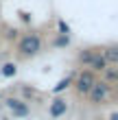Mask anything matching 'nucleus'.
I'll list each match as a JSON object with an SVG mask.
<instances>
[{"instance_id":"f257e3e1","label":"nucleus","mask_w":118,"mask_h":120,"mask_svg":"<svg viewBox=\"0 0 118 120\" xmlns=\"http://www.w3.org/2000/svg\"><path fill=\"white\" fill-rule=\"evenodd\" d=\"M42 46H44V41H42V35L37 31L24 33L22 37H18V55L24 57V59L39 55L42 52Z\"/></svg>"},{"instance_id":"f03ea898","label":"nucleus","mask_w":118,"mask_h":120,"mask_svg":"<svg viewBox=\"0 0 118 120\" xmlns=\"http://www.w3.org/2000/svg\"><path fill=\"white\" fill-rule=\"evenodd\" d=\"M107 96H109V83H105V81H94V85L90 87V92H88V98H90L92 105L105 103Z\"/></svg>"},{"instance_id":"7ed1b4c3","label":"nucleus","mask_w":118,"mask_h":120,"mask_svg":"<svg viewBox=\"0 0 118 120\" xmlns=\"http://www.w3.org/2000/svg\"><path fill=\"white\" fill-rule=\"evenodd\" d=\"M94 81H96V76H94L92 70H83V72L77 76V81H74V87H77L79 94H88L90 87L94 85Z\"/></svg>"},{"instance_id":"20e7f679","label":"nucleus","mask_w":118,"mask_h":120,"mask_svg":"<svg viewBox=\"0 0 118 120\" xmlns=\"http://www.w3.org/2000/svg\"><path fill=\"white\" fill-rule=\"evenodd\" d=\"M7 107H9L13 111V116H18V118L29 116V107H26L22 101H18V98H9V101H7Z\"/></svg>"},{"instance_id":"39448f33","label":"nucleus","mask_w":118,"mask_h":120,"mask_svg":"<svg viewBox=\"0 0 118 120\" xmlns=\"http://www.w3.org/2000/svg\"><path fill=\"white\" fill-rule=\"evenodd\" d=\"M101 55H103V59H105L109 66H118V44L105 46V48L101 50Z\"/></svg>"},{"instance_id":"423d86ee","label":"nucleus","mask_w":118,"mask_h":120,"mask_svg":"<svg viewBox=\"0 0 118 120\" xmlns=\"http://www.w3.org/2000/svg\"><path fill=\"white\" fill-rule=\"evenodd\" d=\"M66 111H68L66 101H61V98H55V101L50 103V116H53V118H61Z\"/></svg>"},{"instance_id":"0eeeda50","label":"nucleus","mask_w":118,"mask_h":120,"mask_svg":"<svg viewBox=\"0 0 118 120\" xmlns=\"http://www.w3.org/2000/svg\"><path fill=\"white\" fill-rule=\"evenodd\" d=\"M107 66H109V63L103 59L101 50H96V55L92 57V61H90V70H92V72H103V70H105Z\"/></svg>"},{"instance_id":"6e6552de","label":"nucleus","mask_w":118,"mask_h":120,"mask_svg":"<svg viewBox=\"0 0 118 120\" xmlns=\"http://www.w3.org/2000/svg\"><path fill=\"white\" fill-rule=\"evenodd\" d=\"M94 55H96L94 48H83V50H79V55H77V61L83 63V66H90V61H92Z\"/></svg>"},{"instance_id":"1a4fd4ad","label":"nucleus","mask_w":118,"mask_h":120,"mask_svg":"<svg viewBox=\"0 0 118 120\" xmlns=\"http://www.w3.org/2000/svg\"><path fill=\"white\" fill-rule=\"evenodd\" d=\"M103 74H105V83H116L118 81V66H107L103 70Z\"/></svg>"},{"instance_id":"9d476101","label":"nucleus","mask_w":118,"mask_h":120,"mask_svg":"<svg viewBox=\"0 0 118 120\" xmlns=\"http://www.w3.org/2000/svg\"><path fill=\"white\" fill-rule=\"evenodd\" d=\"M53 46H55V48H66V46H70V35H57V37L53 39Z\"/></svg>"},{"instance_id":"9b49d317","label":"nucleus","mask_w":118,"mask_h":120,"mask_svg":"<svg viewBox=\"0 0 118 120\" xmlns=\"http://www.w3.org/2000/svg\"><path fill=\"white\" fill-rule=\"evenodd\" d=\"M70 85H72V76H66V79H61V81L57 83V85L53 87V92H55V94H59V92H64V90H68Z\"/></svg>"},{"instance_id":"f8f14e48","label":"nucleus","mask_w":118,"mask_h":120,"mask_svg":"<svg viewBox=\"0 0 118 120\" xmlns=\"http://www.w3.org/2000/svg\"><path fill=\"white\" fill-rule=\"evenodd\" d=\"M15 72H18L15 63H4L2 70H0V74H4V76H15Z\"/></svg>"},{"instance_id":"ddd939ff","label":"nucleus","mask_w":118,"mask_h":120,"mask_svg":"<svg viewBox=\"0 0 118 120\" xmlns=\"http://www.w3.org/2000/svg\"><path fill=\"white\" fill-rule=\"evenodd\" d=\"M2 37H4V39H18V37H20V31L7 26V29H2Z\"/></svg>"},{"instance_id":"4468645a","label":"nucleus","mask_w":118,"mask_h":120,"mask_svg":"<svg viewBox=\"0 0 118 120\" xmlns=\"http://www.w3.org/2000/svg\"><path fill=\"white\" fill-rule=\"evenodd\" d=\"M57 29H59V35H70L72 33L70 24H68L66 20H57Z\"/></svg>"},{"instance_id":"2eb2a0df","label":"nucleus","mask_w":118,"mask_h":120,"mask_svg":"<svg viewBox=\"0 0 118 120\" xmlns=\"http://www.w3.org/2000/svg\"><path fill=\"white\" fill-rule=\"evenodd\" d=\"M20 15H22L24 22H29V20H31V18H29V13H24V11H20Z\"/></svg>"},{"instance_id":"dca6fc26","label":"nucleus","mask_w":118,"mask_h":120,"mask_svg":"<svg viewBox=\"0 0 118 120\" xmlns=\"http://www.w3.org/2000/svg\"><path fill=\"white\" fill-rule=\"evenodd\" d=\"M109 120H118V114L114 111V114H109Z\"/></svg>"},{"instance_id":"f3484780","label":"nucleus","mask_w":118,"mask_h":120,"mask_svg":"<svg viewBox=\"0 0 118 120\" xmlns=\"http://www.w3.org/2000/svg\"><path fill=\"white\" fill-rule=\"evenodd\" d=\"M2 120H7V118H2Z\"/></svg>"},{"instance_id":"a211bd4d","label":"nucleus","mask_w":118,"mask_h":120,"mask_svg":"<svg viewBox=\"0 0 118 120\" xmlns=\"http://www.w3.org/2000/svg\"><path fill=\"white\" fill-rule=\"evenodd\" d=\"M0 76H2V74H0Z\"/></svg>"}]
</instances>
